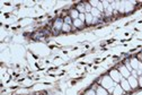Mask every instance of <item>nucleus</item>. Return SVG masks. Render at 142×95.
I'll list each match as a JSON object with an SVG mask.
<instances>
[{
	"mask_svg": "<svg viewBox=\"0 0 142 95\" xmlns=\"http://www.w3.org/2000/svg\"><path fill=\"white\" fill-rule=\"evenodd\" d=\"M102 87H104L105 89H109L110 87H114L115 82L110 78V76H105L102 78Z\"/></svg>",
	"mask_w": 142,
	"mask_h": 95,
	"instance_id": "f257e3e1",
	"label": "nucleus"
},
{
	"mask_svg": "<svg viewBox=\"0 0 142 95\" xmlns=\"http://www.w3.org/2000/svg\"><path fill=\"white\" fill-rule=\"evenodd\" d=\"M90 14H91V15H93L94 17H96V18H99V17H100V11L98 10L97 8H94V7H93V9H91Z\"/></svg>",
	"mask_w": 142,
	"mask_h": 95,
	"instance_id": "9b49d317",
	"label": "nucleus"
},
{
	"mask_svg": "<svg viewBox=\"0 0 142 95\" xmlns=\"http://www.w3.org/2000/svg\"><path fill=\"white\" fill-rule=\"evenodd\" d=\"M70 30H71L70 25H68V24L64 23V24H63V27H62V31H63V32H69Z\"/></svg>",
	"mask_w": 142,
	"mask_h": 95,
	"instance_id": "f3484780",
	"label": "nucleus"
},
{
	"mask_svg": "<svg viewBox=\"0 0 142 95\" xmlns=\"http://www.w3.org/2000/svg\"><path fill=\"white\" fill-rule=\"evenodd\" d=\"M64 23H66V24H68V25H70V24L72 23V21H71V17H70V16L66 17V18H64Z\"/></svg>",
	"mask_w": 142,
	"mask_h": 95,
	"instance_id": "a211bd4d",
	"label": "nucleus"
},
{
	"mask_svg": "<svg viewBox=\"0 0 142 95\" xmlns=\"http://www.w3.org/2000/svg\"><path fill=\"white\" fill-rule=\"evenodd\" d=\"M77 10L79 11V13L80 14H85L86 13V9H85V5H78V6H77Z\"/></svg>",
	"mask_w": 142,
	"mask_h": 95,
	"instance_id": "ddd939ff",
	"label": "nucleus"
},
{
	"mask_svg": "<svg viewBox=\"0 0 142 95\" xmlns=\"http://www.w3.org/2000/svg\"><path fill=\"white\" fill-rule=\"evenodd\" d=\"M130 65H131V67H132V69L133 70H138L139 68H142V65L139 62L138 59H131Z\"/></svg>",
	"mask_w": 142,
	"mask_h": 95,
	"instance_id": "0eeeda50",
	"label": "nucleus"
},
{
	"mask_svg": "<svg viewBox=\"0 0 142 95\" xmlns=\"http://www.w3.org/2000/svg\"><path fill=\"white\" fill-rule=\"evenodd\" d=\"M73 25L76 26V27H82L83 23L78 18V19H74V21H73Z\"/></svg>",
	"mask_w": 142,
	"mask_h": 95,
	"instance_id": "4468645a",
	"label": "nucleus"
},
{
	"mask_svg": "<svg viewBox=\"0 0 142 95\" xmlns=\"http://www.w3.org/2000/svg\"><path fill=\"white\" fill-rule=\"evenodd\" d=\"M79 14H80V13H79L77 9H72L71 13H70V17L73 19V21H74V19H78L79 18Z\"/></svg>",
	"mask_w": 142,
	"mask_h": 95,
	"instance_id": "9d476101",
	"label": "nucleus"
},
{
	"mask_svg": "<svg viewBox=\"0 0 142 95\" xmlns=\"http://www.w3.org/2000/svg\"><path fill=\"white\" fill-rule=\"evenodd\" d=\"M89 4L91 5V6H94V8H97L98 4H99V1H89Z\"/></svg>",
	"mask_w": 142,
	"mask_h": 95,
	"instance_id": "aec40b11",
	"label": "nucleus"
},
{
	"mask_svg": "<svg viewBox=\"0 0 142 95\" xmlns=\"http://www.w3.org/2000/svg\"><path fill=\"white\" fill-rule=\"evenodd\" d=\"M63 24H64V21H62L61 18H58L56 21L54 22L53 28H54L55 31H60V30H62V27H63Z\"/></svg>",
	"mask_w": 142,
	"mask_h": 95,
	"instance_id": "39448f33",
	"label": "nucleus"
},
{
	"mask_svg": "<svg viewBox=\"0 0 142 95\" xmlns=\"http://www.w3.org/2000/svg\"><path fill=\"white\" fill-rule=\"evenodd\" d=\"M98 22V18H96V17H94V19H93V23H97Z\"/></svg>",
	"mask_w": 142,
	"mask_h": 95,
	"instance_id": "b1692460",
	"label": "nucleus"
},
{
	"mask_svg": "<svg viewBox=\"0 0 142 95\" xmlns=\"http://www.w3.org/2000/svg\"><path fill=\"white\" fill-rule=\"evenodd\" d=\"M124 91L123 88L121 87V85H116L114 87V91H113V95H123Z\"/></svg>",
	"mask_w": 142,
	"mask_h": 95,
	"instance_id": "6e6552de",
	"label": "nucleus"
},
{
	"mask_svg": "<svg viewBox=\"0 0 142 95\" xmlns=\"http://www.w3.org/2000/svg\"><path fill=\"white\" fill-rule=\"evenodd\" d=\"M85 9H86V13H90L93 7H91V5L89 2H87V4H85Z\"/></svg>",
	"mask_w": 142,
	"mask_h": 95,
	"instance_id": "2eb2a0df",
	"label": "nucleus"
},
{
	"mask_svg": "<svg viewBox=\"0 0 142 95\" xmlns=\"http://www.w3.org/2000/svg\"><path fill=\"white\" fill-rule=\"evenodd\" d=\"M79 19H80L81 22H86V14H79Z\"/></svg>",
	"mask_w": 142,
	"mask_h": 95,
	"instance_id": "6ab92c4d",
	"label": "nucleus"
},
{
	"mask_svg": "<svg viewBox=\"0 0 142 95\" xmlns=\"http://www.w3.org/2000/svg\"><path fill=\"white\" fill-rule=\"evenodd\" d=\"M105 10H106V15L110 16V15H112V11H113V6H108Z\"/></svg>",
	"mask_w": 142,
	"mask_h": 95,
	"instance_id": "dca6fc26",
	"label": "nucleus"
},
{
	"mask_svg": "<svg viewBox=\"0 0 142 95\" xmlns=\"http://www.w3.org/2000/svg\"><path fill=\"white\" fill-rule=\"evenodd\" d=\"M121 87L123 88L124 92H130L132 89L131 86H130V84H129V82H127V79H125V78H123L121 80Z\"/></svg>",
	"mask_w": 142,
	"mask_h": 95,
	"instance_id": "423d86ee",
	"label": "nucleus"
},
{
	"mask_svg": "<svg viewBox=\"0 0 142 95\" xmlns=\"http://www.w3.org/2000/svg\"><path fill=\"white\" fill-rule=\"evenodd\" d=\"M119 71L121 72V75H122V77H123V78H129V77L131 76V71H130V70L127 69L125 66H122V67L119 69Z\"/></svg>",
	"mask_w": 142,
	"mask_h": 95,
	"instance_id": "7ed1b4c3",
	"label": "nucleus"
},
{
	"mask_svg": "<svg viewBox=\"0 0 142 95\" xmlns=\"http://www.w3.org/2000/svg\"><path fill=\"white\" fill-rule=\"evenodd\" d=\"M85 95H96V92L94 91V89H89V91L86 92Z\"/></svg>",
	"mask_w": 142,
	"mask_h": 95,
	"instance_id": "412c9836",
	"label": "nucleus"
},
{
	"mask_svg": "<svg viewBox=\"0 0 142 95\" xmlns=\"http://www.w3.org/2000/svg\"><path fill=\"white\" fill-rule=\"evenodd\" d=\"M138 82H139V86H141V87H142V76L140 77V78H139Z\"/></svg>",
	"mask_w": 142,
	"mask_h": 95,
	"instance_id": "5701e85b",
	"label": "nucleus"
},
{
	"mask_svg": "<svg viewBox=\"0 0 142 95\" xmlns=\"http://www.w3.org/2000/svg\"><path fill=\"white\" fill-rule=\"evenodd\" d=\"M109 76H110V78L114 80L115 83H121V80L123 79V77H122L121 72H120L119 70H115V69L112 70V71L109 72Z\"/></svg>",
	"mask_w": 142,
	"mask_h": 95,
	"instance_id": "f03ea898",
	"label": "nucleus"
},
{
	"mask_svg": "<svg viewBox=\"0 0 142 95\" xmlns=\"http://www.w3.org/2000/svg\"><path fill=\"white\" fill-rule=\"evenodd\" d=\"M96 95H108V92L104 87H98L97 91H96Z\"/></svg>",
	"mask_w": 142,
	"mask_h": 95,
	"instance_id": "1a4fd4ad",
	"label": "nucleus"
},
{
	"mask_svg": "<svg viewBox=\"0 0 142 95\" xmlns=\"http://www.w3.org/2000/svg\"><path fill=\"white\" fill-rule=\"evenodd\" d=\"M125 67H126L127 69L130 70V71H132V70H133V69H132V67H131V65H130V63H126V66H125Z\"/></svg>",
	"mask_w": 142,
	"mask_h": 95,
	"instance_id": "4be33fe9",
	"label": "nucleus"
},
{
	"mask_svg": "<svg viewBox=\"0 0 142 95\" xmlns=\"http://www.w3.org/2000/svg\"><path fill=\"white\" fill-rule=\"evenodd\" d=\"M93 19L94 16L90 13H86V23L87 24H93Z\"/></svg>",
	"mask_w": 142,
	"mask_h": 95,
	"instance_id": "f8f14e48",
	"label": "nucleus"
},
{
	"mask_svg": "<svg viewBox=\"0 0 142 95\" xmlns=\"http://www.w3.org/2000/svg\"><path fill=\"white\" fill-rule=\"evenodd\" d=\"M127 82H129V84H130V86H131V88H136V87L139 86L138 79H136L135 77H133V76H130L129 78H127Z\"/></svg>",
	"mask_w": 142,
	"mask_h": 95,
	"instance_id": "20e7f679",
	"label": "nucleus"
}]
</instances>
